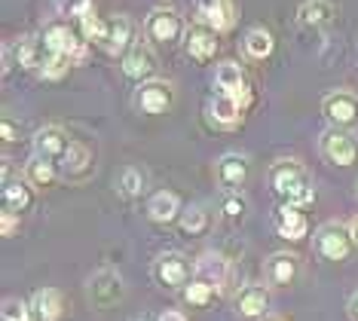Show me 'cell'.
I'll return each instance as SVG.
<instances>
[{"instance_id":"cell-1","label":"cell","mask_w":358,"mask_h":321,"mask_svg":"<svg viewBox=\"0 0 358 321\" xmlns=\"http://www.w3.org/2000/svg\"><path fill=\"white\" fill-rule=\"evenodd\" d=\"M270 187L275 196H282L285 202L291 205H309L315 199V187H313V178L309 171L300 166L297 159H279L270 166Z\"/></svg>"},{"instance_id":"cell-2","label":"cell","mask_w":358,"mask_h":321,"mask_svg":"<svg viewBox=\"0 0 358 321\" xmlns=\"http://www.w3.org/2000/svg\"><path fill=\"white\" fill-rule=\"evenodd\" d=\"M40 40H43V46L50 49V52L64 55V59H71V62H80L86 55V37H80L77 31L71 28L68 22H62V19L46 22Z\"/></svg>"},{"instance_id":"cell-3","label":"cell","mask_w":358,"mask_h":321,"mask_svg":"<svg viewBox=\"0 0 358 321\" xmlns=\"http://www.w3.org/2000/svg\"><path fill=\"white\" fill-rule=\"evenodd\" d=\"M315 254H319L322 260H346L349 254L355 248V238H352V227H343V224H322L315 229Z\"/></svg>"},{"instance_id":"cell-4","label":"cell","mask_w":358,"mask_h":321,"mask_svg":"<svg viewBox=\"0 0 358 321\" xmlns=\"http://www.w3.org/2000/svg\"><path fill=\"white\" fill-rule=\"evenodd\" d=\"M319 147H322V156L334 162V166H352V162H358V135H352L349 129L331 126L319 138Z\"/></svg>"},{"instance_id":"cell-5","label":"cell","mask_w":358,"mask_h":321,"mask_svg":"<svg viewBox=\"0 0 358 321\" xmlns=\"http://www.w3.org/2000/svg\"><path fill=\"white\" fill-rule=\"evenodd\" d=\"M144 34H148L150 43L169 46L184 34V19L175 10H169V6H159V10H153L148 19H144Z\"/></svg>"},{"instance_id":"cell-6","label":"cell","mask_w":358,"mask_h":321,"mask_svg":"<svg viewBox=\"0 0 358 321\" xmlns=\"http://www.w3.org/2000/svg\"><path fill=\"white\" fill-rule=\"evenodd\" d=\"M132 101L141 113H166L175 104V89L166 80H144Z\"/></svg>"},{"instance_id":"cell-7","label":"cell","mask_w":358,"mask_h":321,"mask_svg":"<svg viewBox=\"0 0 358 321\" xmlns=\"http://www.w3.org/2000/svg\"><path fill=\"white\" fill-rule=\"evenodd\" d=\"M322 113H324V120H328L331 126H337V129L355 126V122H358V95L343 92V89H340V92L324 95Z\"/></svg>"},{"instance_id":"cell-8","label":"cell","mask_w":358,"mask_h":321,"mask_svg":"<svg viewBox=\"0 0 358 321\" xmlns=\"http://www.w3.org/2000/svg\"><path fill=\"white\" fill-rule=\"evenodd\" d=\"M89 300L99 309H108L113 303L123 300V278L113 269H99L92 278H89Z\"/></svg>"},{"instance_id":"cell-9","label":"cell","mask_w":358,"mask_h":321,"mask_svg":"<svg viewBox=\"0 0 358 321\" xmlns=\"http://www.w3.org/2000/svg\"><path fill=\"white\" fill-rule=\"evenodd\" d=\"M215 178L227 193H239L248 178V159L242 153H224L215 166Z\"/></svg>"},{"instance_id":"cell-10","label":"cell","mask_w":358,"mask_h":321,"mask_svg":"<svg viewBox=\"0 0 358 321\" xmlns=\"http://www.w3.org/2000/svg\"><path fill=\"white\" fill-rule=\"evenodd\" d=\"M190 273H193L190 260L178 251H169L157 260V278H159V285H166V287H187Z\"/></svg>"},{"instance_id":"cell-11","label":"cell","mask_w":358,"mask_h":321,"mask_svg":"<svg viewBox=\"0 0 358 321\" xmlns=\"http://www.w3.org/2000/svg\"><path fill=\"white\" fill-rule=\"evenodd\" d=\"M99 46L108 55H126L129 49L135 46L132 43V22H129L126 15H113V19L108 22V28H104Z\"/></svg>"},{"instance_id":"cell-12","label":"cell","mask_w":358,"mask_h":321,"mask_svg":"<svg viewBox=\"0 0 358 321\" xmlns=\"http://www.w3.org/2000/svg\"><path fill=\"white\" fill-rule=\"evenodd\" d=\"M273 227H275V233H279L282 238H291V242H300V238L306 236V217H303V211H300V205H291V202H285L279 205V208L273 211Z\"/></svg>"},{"instance_id":"cell-13","label":"cell","mask_w":358,"mask_h":321,"mask_svg":"<svg viewBox=\"0 0 358 321\" xmlns=\"http://www.w3.org/2000/svg\"><path fill=\"white\" fill-rule=\"evenodd\" d=\"M217 49V31L211 24L199 22V24H190L187 28V55L196 62H208Z\"/></svg>"},{"instance_id":"cell-14","label":"cell","mask_w":358,"mask_h":321,"mask_svg":"<svg viewBox=\"0 0 358 321\" xmlns=\"http://www.w3.org/2000/svg\"><path fill=\"white\" fill-rule=\"evenodd\" d=\"M236 309H239V315H245L251 321L266 318V312H270V291L264 285H245L239 291V297H236Z\"/></svg>"},{"instance_id":"cell-15","label":"cell","mask_w":358,"mask_h":321,"mask_svg":"<svg viewBox=\"0 0 358 321\" xmlns=\"http://www.w3.org/2000/svg\"><path fill=\"white\" fill-rule=\"evenodd\" d=\"M297 269H300V263H297L294 254L279 251V254H273V257L264 263V278L273 287H288L297 278Z\"/></svg>"},{"instance_id":"cell-16","label":"cell","mask_w":358,"mask_h":321,"mask_svg":"<svg viewBox=\"0 0 358 321\" xmlns=\"http://www.w3.org/2000/svg\"><path fill=\"white\" fill-rule=\"evenodd\" d=\"M157 71V55L148 43H135L123 55V73L132 80H150V73Z\"/></svg>"},{"instance_id":"cell-17","label":"cell","mask_w":358,"mask_h":321,"mask_svg":"<svg viewBox=\"0 0 358 321\" xmlns=\"http://www.w3.org/2000/svg\"><path fill=\"white\" fill-rule=\"evenodd\" d=\"M68 150H71V141L59 126H46L34 135V156H43V159H64Z\"/></svg>"},{"instance_id":"cell-18","label":"cell","mask_w":358,"mask_h":321,"mask_svg":"<svg viewBox=\"0 0 358 321\" xmlns=\"http://www.w3.org/2000/svg\"><path fill=\"white\" fill-rule=\"evenodd\" d=\"M196 15L199 22L211 24L215 31H227L236 22V10L230 0H196Z\"/></svg>"},{"instance_id":"cell-19","label":"cell","mask_w":358,"mask_h":321,"mask_svg":"<svg viewBox=\"0 0 358 321\" xmlns=\"http://www.w3.org/2000/svg\"><path fill=\"white\" fill-rule=\"evenodd\" d=\"M215 86L217 92H227V95H236L248 104V86H245V73L236 62H221L215 68Z\"/></svg>"},{"instance_id":"cell-20","label":"cell","mask_w":358,"mask_h":321,"mask_svg":"<svg viewBox=\"0 0 358 321\" xmlns=\"http://www.w3.org/2000/svg\"><path fill=\"white\" fill-rule=\"evenodd\" d=\"M211 110V120L217 122V126H236V122L242 120V110H245V101L236 95H227V92H217L211 98L208 104Z\"/></svg>"},{"instance_id":"cell-21","label":"cell","mask_w":358,"mask_h":321,"mask_svg":"<svg viewBox=\"0 0 358 321\" xmlns=\"http://www.w3.org/2000/svg\"><path fill=\"white\" fill-rule=\"evenodd\" d=\"M337 15L331 0H303L297 10V22L303 24V28H324V24H331V19Z\"/></svg>"},{"instance_id":"cell-22","label":"cell","mask_w":358,"mask_h":321,"mask_svg":"<svg viewBox=\"0 0 358 321\" xmlns=\"http://www.w3.org/2000/svg\"><path fill=\"white\" fill-rule=\"evenodd\" d=\"M227 260H224V254H215V251H208V254H202V257L196 260V266H193V273H196V278H202V282H208L211 287H224L227 282Z\"/></svg>"},{"instance_id":"cell-23","label":"cell","mask_w":358,"mask_h":321,"mask_svg":"<svg viewBox=\"0 0 358 321\" xmlns=\"http://www.w3.org/2000/svg\"><path fill=\"white\" fill-rule=\"evenodd\" d=\"M31 309H34L37 321H59L62 318V294L55 287H40L31 297Z\"/></svg>"},{"instance_id":"cell-24","label":"cell","mask_w":358,"mask_h":321,"mask_svg":"<svg viewBox=\"0 0 358 321\" xmlns=\"http://www.w3.org/2000/svg\"><path fill=\"white\" fill-rule=\"evenodd\" d=\"M178 211H181V202H178V196L169 193V190L153 193L150 202H148V214L157 220V224H172L178 217Z\"/></svg>"},{"instance_id":"cell-25","label":"cell","mask_w":358,"mask_h":321,"mask_svg":"<svg viewBox=\"0 0 358 321\" xmlns=\"http://www.w3.org/2000/svg\"><path fill=\"white\" fill-rule=\"evenodd\" d=\"M242 49H245L248 59L264 62L266 55L273 52V34L270 31H264V28H251L245 34V40H242Z\"/></svg>"},{"instance_id":"cell-26","label":"cell","mask_w":358,"mask_h":321,"mask_svg":"<svg viewBox=\"0 0 358 321\" xmlns=\"http://www.w3.org/2000/svg\"><path fill=\"white\" fill-rule=\"evenodd\" d=\"M3 205L10 211H25L31 205V184L28 180H6L3 184Z\"/></svg>"},{"instance_id":"cell-27","label":"cell","mask_w":358,"mask_h":321,"mask_svg":"<svg viewBox=\"0 0 358 321\" xmlns=\"http://www.w3.org/2000/svg\"><path fill=\"white\" fill-rule=\"evenodd\" d=\"M25 180L31 187H50L55 180V162L43 159V156H34L25 169Z\"/></svg>"},{"instance_id":"cell-28","label":"cell","mask_w":358,"mask_h":321,"mask_svg":"<svg viewBox=\"0 0 358 321\" xmlns=\"http://www.w3.org/2000/svg\"><path fill=\"white\" fill-rule=\"evenodd\" d=\"M89 169H92L89 150L86 147H80V144H71V150L64 153V175L68 178H83Z\"/></svg>"},{"instance_id":"cell-29","label":"cell","mask_w":358,"mask_h":321,"mask_svg":"<svg viewBox=\"0 0 358 321\" xmlns=\"http://www.w3.org/2000/svg\"><path fill=\"white\" fill-rule=\"evenodd\" d=\"M120 193L126 196V199H135V196H141L144 193V184H148V178H144V171L141 169H135V166H129L120 171Z\"/></svg>"},{"instance_id":"cell-30","label":"cell","mask_w":358,"mask_h":321,"mask_svg":"<svg viewBox=\"0 0 358 321\" xmlns=\"http://www.w3.org/2000/svg\"><path fill=\"white\" fill-rule=\"evenodd\" d=\"M68 68H71V59H64V55H55V52L46 49L37 73H40V77H46V80H62L64 73H68Z\"/></svg>"},{"instance_id":"cell-31","label":"cell","mask_w":358,"mask_h":321,"mask_svg":"<svg viewBox=\"0 0 358 321\" xmlns=\"http://www.w3.org/2000/svg\"><path fill=\"white\" fill-rule=\"evenodd\" d=\"M206 227H208V211L202 208V205H190V208L181 214V229L184 233L199 236V233H206Z\"/></svg>"},{"instance_id":"cell-32","label":"cell","mask_w":358,"mask_h":321,"mask_svg":"<svg viewBox=\"0 0 358 321\" xmlns=\"http://www.w3.org/2000/svg\"><path fill=\"white\" fill-rule=\"evenodd\" d=\"M0 318H3V321H37L34 309H31L28 303L15 300V297H6V300H3V309H0Z\"/></svg>"},{"instance_id":"cell-33","label":"cell","mask_w":358,"mask_h":321,"mask_svg":"<svg viewBox=\"0 0 358 321\" xmlns=\"http://www.w3.org/2000/svg\"><path fill=\"white\" fill-rule=\"evenodd\" d=\"M211 294H215V287L208 282H202V278H193V282L184 287V297H187V303H193V306H206L211 300Z\"/></svg>"},{"instance_id":"cell-34","label":"cell","mask_w":358,"mask_h":321,"mask_svg":"<svg viewBox=\"0 0 358 321\" xmlns=\"http://www.w3.org/2000/svg\"><path fill=\"white\" fill-rule=\"evenodd\" d=\"M104 28H108V22H101L99 15H95V10H92V13H86L83 19H80V31H83V37H86V40H95V43L101 40Z\"/></svg>"},{"instance_id":"cell-35","label":"cell","mask_w":358,"mask_h":321,"mask_svg":"<svg viewBox=\"0 0 358 321\" xmlns=\"http://www.w3.org/2000/svg\"><path fill=\"white\" fill-rule=\"evenodd\" d=\"M92 0H59V13L62 15H71V19H83L86 13H92Z\"/></svg>"},{"instance_id":"cell-36","label":"cell","mask_w":358,"mask_h":321,"mask_svg":"<svg viewBox=\"0 0 358 321\" xmlns=\"http://www.w3.org/2000/svg\"><path fill=\"white\" fill-rule=\"evenodd\" d=\"M242 211H245V199H242L239 193H227V199H224V214L230 220L236 217H242Z\"/></svg>"},{"instance_id":"cell-37","label":"cell","mask_w":358,"mask_h":321,"mask_svg":"<svg viewBox=\"0 0 358 321\" xmlns=\"http://www.w3.org/2000/svg\"><path fill=\"white\" fill-rule=\"evenodd\" d=\"M15 227H19V211H10V208H6V211H3V224H0V233H3V236H13Z\"/></svg>"},{"instance_id":"cell-38","label":"cell","mask_w":358,"mask_h":321,"mask_svg":"<svg viewBox=\"0 0 358 321\" xmlns=\"http://www.w3.org/2000/svg\"><path fill=\"white\" fill-rule=\"evenodd\" d=\"M0 131H3V141H6V144L15 141V126H13V120H3V129H0Z\"/></svg>"},{"instance_id":"cell-39","label":"cell","mask_w":358,"mask_h":321,"mask_svg":"<svg viewBox=\"0 0 358 321\" xmlns=\"http://www.w3.org/2000/svg\"><path fill=\"white\" fill-rule=\"evenodd\" d=\"M349 318L358 321V291L352 294V300H349Z\"/></svg>"},{"instance_id":"cell-40","label":"cell","mask_w":358,"mask_h":321,"mask_svg":"<svg viewBox=\"0 0 358 321\" xmlns=\"http://www.w3.org/2000/svg\"><path fill=\"white\" fill-rule=\"evenodd\" d=\"M159 321H187V318L181 315V312H162Z\"/></svg>"},{"instance_id":"cell-41","label":"cell","mask_w":358,"mask_h":321,"mask_svg":"<svg viewBox=\"0 0 358 321\" xmlns=\"http://www.w3.org/2000/svg\"><path fill=\"white\" fill-rule=\"evenodd\" d=\"M352 238H355V245H358V214H355V220H352Z\"/></svg>"},{"instance_id":"cell-42","label":"cell","mask_w":358,"mask_h":321,"mask_svg":"<svg viewBox=\"0 0 358 321\" xmlns=\"http://www.w3.org/2000/svg\"><path fill=\"white\" fill-rule=\"evenodd\" d=\"M260 321H273V318H260Z\"/></svg>"}]
</instances>
